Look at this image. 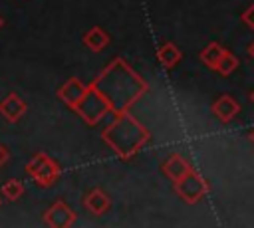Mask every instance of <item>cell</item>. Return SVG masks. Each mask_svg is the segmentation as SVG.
Masks as SVG:
<instances>
[{"label":"cell","instance_id":"1","mask_svg":"<svg viewBox=\"0 0 254 228\" xmlns=\"http://www.w3.org/2000/svg\"><path fill=\"white\" fill-rule=\"evenodd\" d=\"M210 190V184L204 176H200L194 169L185 174L181 180L175 182V192L187 202V204H196L198 200H202L206 196V192Z\"/></svg>","mask_w":254,"mask_h":228},{"label":"cell","instance_id":"2","mask_svg":"<svg viewBox=\"0 0 254 228\" xmlns=\"http://www.w3.org/2000/svg\"><path fill=\"white\" fill-rule=\"evenodd\" d=\"M26 172L30 176H34V180L40 184V186H50L54 184V180L60 176V165L46 157L44 153H38L30 159V163L26 165Z\"/></svg>","mask_w":254,"mask_h":228},{"label":"cell","instance_id":"3","mask_svg":"<svg viewBox=\"0 0 254 228\" xmlns=\"http://www.w3.org/2000/svg\"><path fill=\"white\" fill-rule=\"evenodd\" d=\"M109 109H111V105H109L107 99L101 95V91L95 89V85H93L91 89H87L85 97H83L81 103L75 107V111L81 113L87 123H97V121L103 117V113L109 111Z\"/></svg>","mask_w":254,"mask_h":228},{"label":"cell","instance_id":"4","mask_svg":"<svg viewBox=\"0 0 254 228\" xmlns=\"http://www.w3.org/2000/svg\"><path fill=\"white\" fill-rule=\"evenodd\" d=\"M44 222L48 226L54 228H67L75 222V212L64 202V200H56L44 214Z\"/></svg>","mask_w":254,"mask_h":228},{"label":"cell","instance_id":"5","mask_svg":"<svg viewBox=\"0 0 254 228\" xmlns=\"http://www.w3.org/2000/svg\"><path fill=\"white\" fill-rule=\"evenodd\" d=\"M210 111L212 115L220 121V123H228L232 121L238 113H240V103L236 97L232 95H220L212 105H210Z\"/></svg>","mask_w":254,"mask_h":228},{"label":"cell","instance_id":"6","mask_svg":"<svg viewBox=\"0 0 254 228\" xmlns=\"http://www.w3.org/2000/svg\"><path fill=\"white\" fill-rule=\"evenodd\" d=\"M85 93H87V87H85L79 79H75V77L67 79V81L58 89V97H60L64 103H67L71 109H75V107L81 103V99L85 97Z\"/></svg>","mask_w":254,"mask_h":228},{"label":"cell","instance_id":"7","mask_svg":"<svg viewBox=\"0 0 254 228\" xmlns=\"http://www.w3.org/2000/svg\"><path fill=\"white\" fill-rule=\"evenodd\" d=\"M26 101L16 95V93H8L2 101H0V115L10 121V123H16L18 119H22V115L26 113Z\"/></svg>","mask_w":254,"mask_h":228},{"label":"cell","instance_id":"8","mask_svg":"<svg viewBox=\"0 0 254 228\" xmlns=\"http://www.w3.org/2000/svg\"><path fill=\"white\" fill-rule=\"evenodd\" d=\"M163 172H165V176L167 178H171L173 182H177V180H181L185 174H189L190 171H192V167L179 155V153H173L165 163H163Z\"/></svg>","mask_w":254,"mask_h":228},{"label":"cell","instance_id":"9","mask_svg":"<svg viewBox=\"0 0 254 228\" xmlns=\"http://www.w3.org/2000/svg\"><path fill=\"white\" fill-rule=\"evenodd\" d=\"M83 204H85V208H87L91 214H95V216H101L103 212L109 210V198H107V194H105L103 190H99V188L91 190V192L83 198Z\"/></svg>","mask_w":254,"mask_h":228},{"label":"cell","instance_id":"10","mask_svg":"<svg viewBox=\"0 0 254 228\" xmlns=\"http://www.w3.org/2000/svg\"><path fill=\"white\" fill-rule=\"evenodd\" d=\"M83 44H85L91 52H101V50L109 44V34H107L103 28H99V26L89 28V30L83 34Z\"/></svg>","mask_w":254,"mask_h":228},{"label":"cell","instance_id":"11","mask_svg":"<svg viewBox=\"0 0 254 228\" xmlns=\"http://www.w3.org/2000/svg\"><path fill=\"white\" fill-rule=\"evenodd\" d=\"M157 57H159V61H161L163 67L171 69V67H175V65L181 61L183 52H181L173 42H165V44L157 50Z\"/></svg>","mask_w":254,"mask_h":228},{"label":"cell","instance_id":"12","mask_svg":"<svg viewBox=\"0 0 254 228\" xmlns=\"http://www.w3.org/2000/svg\"><path fill=\"white\" fill-rule=\"evenodd\" d=\"M238 65H240V59H238L230 50H224V54L220 56V59H218L214 71L220 73V75H224V77H228L230 73H234V71L238 69Z\"/></svg>","mask_w":254,"mask_h":228},{"label":"cell","instance_id":"13","mask_svg":"<svg viewBox=\"0 0 254 228\" xmlns=\"http://www.w3.org/2000/svg\"><path fill=\"white\" fill-rule=\"evenodd\" d=\"M222 54H224V48H222L218 42H210V44L200 52V61H202L204 65H208L210 69H214Z\"/></svg>","mask_w":254,"mask_h":228},{"label":"cell","instance_id":"14","mask_svg":"<svg viewBox=\"0 0 254 228\" xmlns=\"http://www.w3.org/2000/svg\"><path fill=\"white\" fill-rule=\"evenodd\" d=\"M2 194H4V198H8V200H18V198L24 194V184H22V180L12 178V180L4 182Z\"/></svg>","mask_w":254,"mask_h":228},{"label":"cell","instance_id":"15","mask_svg":"<svg viewBox=\"0 0 254 228\" xmlns=\"http://www.w3.org/2000/svg\"><path fill=\"white\" fill-rule=\"evenodd\" d=\"M240 20H242L250 30H254V4H250V6L240 14Z\"/></svg>","mask_w":254,"mask_h":228},{"label":"cell","instance_id":"16","mask_svg":"<svg viewBox=\"0 0 254 228\" xmlns=\"http://www.w3.org/2000/svg\"><path fill=\"white\" fill-rule=\"evenodd\" d=\"M6 161H8V149H6V147L0 143V167H2Z\"/></svg>","mask_w":254,"mask_h":228},{"label":"cell","instance_id":"17","mask_svg":"<svg viewBox=\"0 0 254 228\" xmlns=\"http://www.w3.org/2000/svg\"><path fill=\"white\" fill-rule=\"evenodd\" d=\"M246 52H248V56H250V57L254 59V42H252V44L248 46V50H246Z\"/></svg>","mask_w":254,"mask_h":228},{"label":"cell","instance_id":"18","mask_svg":"<svg viewBox=\"0 0 254 228\" xmlns=\"http://www.w3.org/2000/svg\"><path fill=\"white\" fill-rule=\"evenodd\" d=\"M248 139L254 143V129H250V133H248Z\"/></svg>","mask_w":254,"mask_h":228},{"label":"cell","instance_id":"19","mask_svg":"<svg viewBox=\"0 0 254 228\" xmlns=\"http://www.w3.org/2000/svg\"><path fill=\"white\" fill-rule=\"evenodd\" d=\"M2 26H4V18L0 16V28H2Z\"/></svg>","mask_w":254,"mask_h":228},{"label":"cell","instance_id":"20","mask_svg":"<svg viewBox=\"0 0 254 228\" xmlns=\"http://www.w3.org/2000/svg\"><path fill=\"white\" fill-rule=\"evenodd\" d=\"M250 99H252V103H254V91H252V93H250Z\"/></svg>","mask_w":254,"mask_h":228}]
</instances>
